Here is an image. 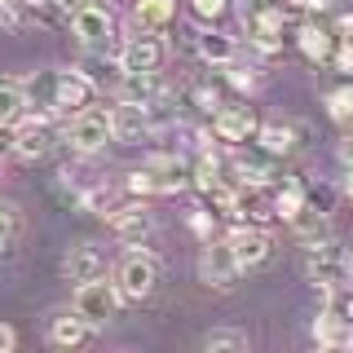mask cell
Here are the masks:
<instances>
[{"mask_svg":"<svg viewBox=\"0 0 353 353\" xmlns=\"http://www.w3.org/2000/svg\"><path fill=\"white\" fill-rule=\"evenodd\" d=\"M305 279L318 292V301H336V296H345L349 287H353L349 252L340 248L336 239L318 243V248H305Z\"/></svg>","mask_w":353,"mask_h":353,"instance_id":"6da1fadb","label":"cell"},{"mask_svg":"<svg viewBox=\"0 0 353 353\" xmlns=\"http://www.w3.org/2000/svg\"><path fill=\"white\" fill-rule=\"evenodd\" d=\"M115 141L110 128V106H84L62 119V146L71 154H102Z\"/></svg>","mask_w":353,"mask_h":353,"instance_id":"7a4b0ae2","label":"cell"},{"mask_svg":"<svg viewBox=\"0 0 353 353\" xmlns=\"http://www.w3.org/2000/svg\"><path fill=\"white\" fill-rule=\"evenodd\" d=\"M239 18H243L248 49L261 53V58H279L283 53V9H279V0H243Z\"/></svg>","mask_w":353,"mask_h":353,"instance_id":"3957f363","label":"cell"},{"mask_svg":"<svg viewBox=\"0 0 353 353\" xmlns=\"http://www.w3.org/2000/svg\"><path fill=\"white\" fill-rule=\"evenodd\" d=\"M110 279H115V287H119L124 301L141 305V301H150L154 287H159V256H150L146 248H128L124 256L115 261Z\"/></svg>","mask_w":353,"mask_h":353,"instance_id":"277c9868","label":"cell"},{"mask_svg":"<svg viewBox=\"0 0 353 353\" xmlns=\"http://www.w3.org/2000/svg\"><path fill=\"white\" fill-rule=\"evenodd\" d=\"M71 36L80 40L84 53H119V44H124L115 14H110L106 5H97V0L71 14Z\"/></svg>","mask_w":353,"mask_h":353,"instance_id":"5b68a950","label":"cell"},{"mask_svg":"<svg viewBox=\"0 0 353 353\" xmlns=\"http://www.w3.org/2000/svg\"><path fill=\"white\" fill-rule=\"evenodd\" d=\"M243 274L248 270H243V261L234 256L230 239H208L203 248H199V283H203L208 292H234Z\"/></svg>","mask_w":353,"mask_h":353,"instance_id":"8992f818","label":"cell"},{"mask_svg":"<svg viewBox=\"0 0 353 353\" xmlns=\"http://www.w3.org/2000/svg\"><path fill=\"white\" fill-rule=\"evenodd\" d=\"M62 141V128L58 119L49 115H27L22 124H14V137H9V154H14L18 163H40L49 159V150Z\"/></svg>","mask_w":353,"mask_h":353,"instance_id":"52a82bcc","label":"cell"},{"mask_svg":"<svg viewBox=\"0 0 353 353\" xmlns=\"http://www.w3.org/2000/svg\"><path fill=\"white\" fill-rule=\"evenodd\" d=\"M71 305H75V314H80L93 331H106V327L119 318V305H124V296H119L115 279H110V283H106V279H93V283H80V287H75Z\"/></svg>","mask_w":353,"mask_h":353,"instance_id":"ba28073f","label":"cell"},{"mask_svg":"<svg viewBox=\"0 0 353 353\" xmlns=\"http://www.w3.org/2000/svg\"><path fill=\"white\" fill-rule=\"evenodd\" d=\"M106 221V230L115 234L119 243H128V248H141L150 234H154V212H150V203L141 194H128V199H119L115 208L102 216Z\"/></svg>","mask_w":353,"mask_h":353,"instance_id":"9c48e42d","label":"cell"},{"mask_svg":"<svg viewBox=\"0 0 353 353\" xmlns=\"http://www.w3.org/2000/svg\"><path fill=\"white\" fill-rule=\"evenodd\" d=\"M256 106L248 102H221L212 110V137L221 141V146H243V141H256Z\"/></svg>","mask_w":353,"mask_h":353,"instance_id":"30bf717a","label":"cell"},{"mask_svg":"<svg viewBox=\"0 0 353 353\" xmlns=\"http://www.w3.org/2000/svg\"><path fill=\"white\" fill-rule=\"evenodd\" d=\"M119 62H124V71H163V62H168L163 31H132V36H124Z\"/></svg>","mask_w":353,"mask_h":353,"instance_id":"8fae6325","label":"cell"},{"mask_svg":"<svg viewBox=\"0 0 353 353\" xmlns=\"http://www.w3.org/2000/svg\"><path fill=\"white\" fill-rule=\"evenodd\" d=\"M106 248L102 243H93V239H80V243H71V248L62 252V279L66 283H93V279H106Z\"/></svg>","mask_w":353,"mask_h":353,"instance_id":"7c38bea8","label":"cell"},{"mask_svg":"<svg viewBox=\"0 0 353 353\" xmlns=\"http://www.w3.org/2000/svg\"><path fill=\"white\" fill-rule=\"evenodd\" d=\"M176 88L163 80V71H124L115 84V102H132V106H154L163 102V97H172Z\"/></svg>","mask_w":353,"mask_h":353,"instance_id":"4fadbf2b","label":"cell"},{"mask_svg":"<svg viewBox=\"0 0 353 353\" xmlns=\"http://www.w3.org/2000/svg\"><path fill=\"white\" fill-rule=\"evenodd\" d=\"M225 239H230V248H234V256L243 261V270H256L274 252V234L265 225H256V221H234V230H230Z\"/></svg>","mask_w":353,"mask_h":353,"instance_id":"5bb4252c","label":"cell"},{"mask_svg":"<svg viewBox=\"0 0 353 353\" xmlns=\"http://www.w3.org/2000/svg\"><path fill=\"white\" fill-rule=\"evenodd\" d=\"M314 345L318 349H349L353 345V318L345 314V305L323 301L314 318Z\"/></svg>","mask_w":353,"mask_h":353,"instance_id":"9a60e30c","label":"cell"},{"mask_svg":"<svg viewBox=\"0 0 353 353\" xmlns=\"http://www.w3.org/2000/svg\"><path fill=\"white\" fill-rule=\"evenodd\" d=\"M110 128H115L119 146H141V141L154 137V119L146 106H132V102H115L110 106Z\"/></svg>","mask_w":353,"mask_h":353,"instance_id":"2e32d148","label":"cell"},{"mask_svg":"<svg viewBox=\"0 0 353 353\" xmlns=\"http://www.w3.org/2000/svg\"><path fill=\"white\" fill-rule=\"evenodd\" d=\"M301 141H305V124H296V119H261L256 128V146L274 159H292L301 150Z\"/></svg>","mask_w":353,"mask_h":353,"instance_id":"e0dca14e","label":"cell"},{"mask_svg":"<svg viewBox=\"0 0 353 353\" xmlns=\"http://www.w3.org/2000/svg\"><path fill=\"white\" fill-rule=\"evenodd\" d=\"M336 27H327V22H318V14H309L301 27H296V49L305 53L309 62H318V66H331V53H336Z\"/></svg>","mask_w":353,"mask_h":353,"instance_id":"ac0fdd59","label":"cell"},{"mask_svg":"<svg viewBox=\"0 0 353 353\" xmlns=\"http://www.w3.org/2000/svg\"><path fill=\"white\" fill-rule=\"evenodd\" d=\"M93 97H97V88H93V80H88L80 66L58 71V119L75 115V110H84V106H93Z\"/></svg>","mask_w":353,"mask_h":353,"instance_id":"d6986e66","label":"cell"},{"mask_svg":"<svg viewBox=\"0 0 353 353\" xmlns=\"http://www.w3.org/2000/svg\"><path fill=\"white\" fill-rule=\"evenodd\" d=\"M190 44H194V58L203 62L208 71H216V66H225V62L239 58V40L225 36V31H216V27H199Z\"/></svg>","mask_w":353,"mask_h":353,"instance_id":"ffe728a7","label":"cell"},{"mask_svg":"<svg viewBox=\"0 0 353 353\" xmlns=\"http://www.w3.org/2000/svg\"><path fill=\"white\" fill-rule=\"evenodd\" d=\"M88 336H93V327H88L84 318L75 314V305H71V309H58V314H49L44 340H49L53 349H80Z\"/></svg>","mask_w":353,"mask_h":353,"instance_id":"44dd1931","label":"cell"},{"mask_svg":"<svg viewBox=\"0 0 353 353\" xmlns=\"http://www.w3.org/2000/svg\"><path fill=\"white\" fill-rule=\"evenodd\" d=\"M22 88H27V102H31V110H36V115L58 119V66L31 71L27 80H22Z\"/></svg>","mask_w":353,"mask_h":353,"instance_id":"7402d4cb","label":"cell"},{"mask_svg":"<svg viewBox=\"0 0 353 353\" xmlns=\"http://www.w3.org/2000/svg\"><path fill=\"white\" fill-rule=\"evenodd\" d=\"M287 230H292V239L301 243V248H318V243L331 239V212H323V208H301L292 221H287Z\"/></svg>","mask_w":353,"mask_h":353,"instance_id":"603a6c76","label":"cell"},{"mask_svg":"<svg viewBox=\"0 0 353 353\" xmlns=\"http://www.w3.org/2000/svg\"><path fill=\"white\" fill-rule=\"evenodd\" d=\"M128 18L132 31H168L176 22V0H132Z\"/></svg>","mask_w":353,"mask_h":353,"instance_id":"cb8c5ba5","label":"cell"},{"mask_svg":"<svg viewBox=\"0 0 353 353\" xmlns=\"http://www.w3.org/2000/svg\"><path fill=\"white\" fill-rule=\"evenodd\" d=\"M27 88H22V80H0V128H14L27 119Z\"/></svg>","mask_w":353,"mask_h":353,"instance_id":"d4e9b609","label":"cell"},{"mask_svg":"<svg viewBox=\"0 0 353 353\" xmlns=\"http://www.w3.org/2000/svg\"><path fill=\"white\" fill-rule=\"evenodd\" d=\"M270 194H274V216H279V221H292L305 208V181H301V176H283V181H274Z\"/></svg>","mask_w":353,"mask_h":353,"instance_id":"484cf974","label":"cell"},{"mask_svg":"<svg viewBox=\"0 0 353 353\" xmlns=\"http://www.w3.org/2000/svg\"><path fill=\"white\" fill-rule=\"evenodd\" d=\"M216 71H221V80L234 88V93H243V97H252V93H256V88L265 84V71H261L256 62H243V58L225 62V66H216Z\"/></svg>","mask_w":353,"mask_h":353,"instance_id":"4316f807","label":"cell"},{"mask_svg":"<svg viewBox=\"0 0 353 353\" xmlns=\"http://www.w3.org/2000/svg\"><path fill=\"white\" fill-rule=\"evenodd\" d=\"M199 349H208V353H243V349H252V336L243 327H212V331L199 336Z\"/></svg>","mask_w":353,"mask_h":353,"instance_id":"83f0119b","label":"cell"},{"mask_svg":"<svg viewBox=\"0 0 353 353\" xmlns=\"http://www.w3.org/2000/svg\"><path fill=\"white\" fill-rule=\"evenodd\" d=\"M305 181V203L309 208H323V212H336V203L345 199V190H340V181H331V176H318V172H309L301 176Z\"/></svg>","mask_w":353,"mask_h":353,"instance_id":"f1b7e54d","label":"cell"},{"mask_svg":"<svg viewBox=\"0 0 353 353\" xmlns=\"http://www.w3.org/2000/svg\"><path fill=\"white\" fill-rule=\"evenodd\" d=\"M18 239H22V208L14 199H0V261L14 256Z\"/></svg>","mask_w":353,"mask_h":353,"instance_id":"f546056e","label":"cell"},{"mask_svg":"<svg viewBox=\"0 0 353 353\" xmlns=\"http://www.w3.org/2000/svg\"><path fill=\"white\" fill-rule=\"evenodd\" d=\"M31 5V27L44 31H71V9L62 0H27Z\"/></svg>","mask_w":353,"mask_h":353,"instance_id":"4dcf8cb0","label":"cell"},{"mask_svg":"<svg viewBox=\"0 0 353 353\" xmlns=\"http://www.w3.org/2000/svg\"><path fill=\"white\" fill-rule=\"evenodd\" d=\"M323 102H327V115L336 119L340 128H353V84H345V88H331Z\"/></svg>","mask_w":353,"mask_h":353,"instance_id":"1f68e13d","label":"cell"},{"mask_svg":"<svg viewBox=\"0 0 353 353\" xmlns=\"http://www.w3.org/2000/svg\"><path fill=\"white\" fill-rule=\"evenodd\" d=\"M0 27L5 31H27L31 27V5L27 0H0Z\"/></svg>","mask_w":353,"mask_h":353,"instance_id":"d6a6232c","label":"cell"},{"mask_svg":"<svg viewBox=\"0 0 353 353\" xmlns=\"http://www.w3.org/2000/svg\"><path fill=\"white\" fill-rule=\"evenodd\" d=\"M225 9H230V0H190V14H194L199 27H212Z\"/></svg>","mask_w":353,"mask_h":353,"instance_id":"836d02e7","label":"cell"},{"mask_svg":"<svg viewBox=\"0 0 353 353\" xmlns=\"http://www.w3.org/2000/svg\"><path fill=\"white\" fill-rule=\"evenodd\" d=\"M331 66H336L340 75H353V40H340L336 53H331Z\"/></svg>","mask_w":353,"mask_h":353,"instance_id":"e575fe53","label":"cell"},{"mask_svg":"<svg viewBox=\"0 0 353 353\" xmlns=\"http://www.w3.org/2000/svg\"><path fill=\"white\" fill-rule=\"evenodd\" d=\"M287 9H305V14H327V9H336V0H283Z\"/></svg>","mask_w":353,"mask_h":353,"instance_id":"d590c367","label":"cell"},{"mask_svg":"<svg viewBox=\"0 0 353 353\" xmlns=\"http://www.w3.org/2000/svg\"><path fill=\"white\" fill-rule=\"evenodd\" d=\"M208 216H212V212H203V208H194V212H190V230H194L203 243L212 239V225H208Z\"/></svg>","mask_w":353,"mask_h":353,"instance_id":"8d00e7d4","label":"cell"},{"mask_svg":"<svg viewBox=\"0 0 353 353\" xmlns=\"http://www.w3.org/2000/svg\"><path fill=\"white\" fill-rule=\"evenodd\" d=\"M336 159L345 163V168L353 163V128H345V132H340V141H336Z\"/></svg>","mask_w":353,"mask_h":353,"instance_id":"74e56055","label":"cell"},{"mask_svg":"<svg viewBox=\"0 0 353 353\" xmlns=\"http://www.w3.org/2000/svg\"><path fill=\"white\" fill-rule=\"evenodd\" d=\"M18 349V331L9 323H0V353H14Z\"/></svg>","mask_w":353,"mask_h":353,"instance_id":"f35d334b","label":"cell"},{"mask_svg":"<svg viewBox=\"0 0 353 353\" xmlns=\"http://www.w3.org/2000/svg\"><path fill=\"white\" fill-rule=\"evenodd\" d=\"M336 36H340V40H353V9H349V14H340V22H336Z\"/></svg>","mask_w":353,"mask_h":353,"instance_id":"ab89813d","label":"cell"},{"mask_svg":"<svg viewBox=\"0 0 353 353\" xmlns=\"http://www.w3.org/2000/svg\"><path fill=\"white\" fill-rule=\"evenodd\" d=\"M340 190H345V199H353V163L345 168V176H340Z\"/></svg>","mask_w":353,"mask_h":353,"instance_id":"60d3db41","label":"cell"},{"mask_svg":"<svg viewBox=\"0 0 353 353\" xmlns=\"http://www.w3.org/2000/svg\"><path fill=\"white\" fill-rule=\"evenodd\" d=\"M62 5H66V9H71V14H75V9H84V5H93V0H62Z\"/></svg>","mask_w":353,"mask_h":353,"instance_id":"b9f144b4","label":"cell"},{"mask_svg":"<svg viewBox=\"0 0 353 353\" xmlns=\"http://www.w3.org/2000/svg\"><path fill=\"white\" fill-rule=\"evenodd\" d=\"M345 314H349V318H353V292H349V296H345Z\"/></svg>","mask_w":353,"mask_h":353,"instance_id":"7bdbcfd3","label":"cell"},{"mask_svg":"<svg viewBox=\"0 0 353 353\" xmlns=\"http://www.w3.org/2000/svg\"><path fill=\"white\" fill-rule=\"evenodd\" d=\"M345 252H349V265H353V239H349V243H345Z\"/></svg>","mask_w":353,"mask_h":353,"instance_id":"ee69618b","label":"cell"}]
</instances>
